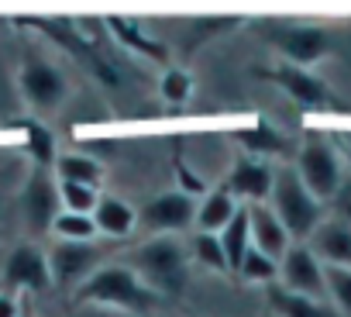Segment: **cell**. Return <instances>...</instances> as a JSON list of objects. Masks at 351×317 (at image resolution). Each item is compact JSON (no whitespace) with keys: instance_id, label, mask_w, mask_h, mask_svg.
Segmentation results:
<instances>
[{"instance_id":"obj_1","label":"cell","mask_w":351,"mask_h":317,"mask_svg":"<svg viewBox=\"0 0 351 317\" xmlns=\"http://www.w3.org/2000/svg\"><path fill=\"white\" fill-rule=\"evenodd\" d=\"M155 296H176L186 290L190 279V255L176 235H152L141 242L124 262Z\"/></svg>"},{"instance_id":"obj_2","label":"cell","mask_w":351,"mask_h":317,"mask_svg":"<svg viewBox=\"0 0 351 317\" xmlns=\"http://www.w3.org/2000/svg\"><path fill=\"white\" fill-rule=\"evenodd\" d=\"M162 296H155L128 266H100L80 290H76V303H93V307H110V310H124V314H148Z\"/></svg>"},{"instance_id":"obj_3","label":"cell","mask_w":351,"mask_h":317,"mask_svg":"<svg viewBox=\"0 0 351 317\" xmlns=\"http://www.w3.org/2000/svg\"><path fill=\"white\" fill-rule=\"evenodd\" d=\"M265 204L282 221V228L293 238V245H306V238L324 221V204L303 187L300 173L289 169V166L276 169V183H272V193H269Z\"/></svg>"},{"instance_id":"obj_4","label":"cell","mask_w":351,"mask_h":317,"mask_svg":"<svg viewBox=\"0 0 351 317\" xmlns=\"http://www.w3.org/2000/svg\"><path fill=\"white\" fill-rule=\"evenodd\" d=\"M296 173L303 180V187L324 204L330 200L337 190H341V158L334 152L330 141L324 138H310L303 148H300V163H296Z\"/></svg>"},{"instance_id":"obj_5","label":"cell","mask_w":351,"mask_h":317,"mask_svg":"<svg viewBox=\"0 0 351 317\" xmlns=\"http://www.w3.org/2000/svg\"><path fill=\"white\" fill-rule=\"evenodd\" d=\"M197 207L200 200L186 190H176V193H162V197H152L141 214H138V224L152 235H176L190 224H197Z\"/></svg>"},{"instance_id":"obj_6","label":"cell","mask_w":351,"mask_h":317,"mask_svg":"<svg viewBox=\"0 0 351 317\" xmlns=\"http://www.w3.org/2000/svg\"><path fill=\"white\" fill-rule=\"evenodd\" d=\"M279 286L324 303L327 300V279H324V266L317 262V255L306 245H289V252L279 259Z\"/></svg>"},{"instance_id":"obj_7","label":"cell","mask_w":351,"mask_h":317,"mask_svg":"<svg viewBox=\"0 0 351 317\" xmlns=\"http://www.w3.org/2000/svg\"><path fill=\"white\" fill-rule=\"evenodd\" d=\"M18 83H21L25 100H28L35 110H56V107H62V100L69 97V83H66L62 69L52 66V62H45V59H28V62L21 66Z\"/></svg>"},{"instance_id":"obj_8","label":"cell","mask_w":351,"mask_h":317,"mask_svg":"<svg viewBox=\"0 0 351 317\" xmlns=\"http://www.w3.org/2000/svg\"><path fill=\"white\" fill-rule=\"evenodd\" d=\"M100 245L93 242H59L49 252V269H52V283L59 286H83L97 269H100Z\"/></svg>"},{"instance_id":"obj_9","label":"cell","mask_w":351,"mask_h":317,"mask_svg":"<svg viewBox=\"0 0 351 317\" xmlns=\"http://www.w3.org/2000/svg\"><path fill=\"white\" fill-rule=\"evenodd\" d=\"M272 45L282 52V59L289 66L310 69L320 56L330 52V32L317 28V25H286V28L272 32Z\"/></svg>"},{"instance_id":"obj_10","label":"cell","mask_w":351,"mask_h":317,"mask_svg":"<svg viewBox=\"0 0 351 317\" xmlns=\"http://www.w3.org/2000/svg\"><path fill=\"white\" fill-rule=\"evenodd\" d=\"M21 214L28 221L32 231H52L56 218L62 214V200H59V183H52V176L45 169L32 173V180L25 183L21 193Z\"/></svg>"},{"instance_id":"obj_11","label":"cell","mask_w":351,"mask_h":317,"mask_svg":"<svg viewBox=\"0 0 351 317\" xmlns=\"http://www.w3.org/2000/svg\"><path fill=\"white\" fill-rule=\"evenodd\" d=\"M262 76L272 80V83H279V86H282L296 104H303V107H327V104H334L330 86H327L320 76H313L310 69H303V66L282 62V66H276V69H265Z\"/></svg>"},{"instance_id":"obj_12","label":"cell","mask_w":351,"mask_h":317,"mask_svg":"<svg viewBox=\"0 0 351 317\" xmlns=\"http://www.w3.org/2000/svg\"><path fill=\"white\" fill-rule=\"evenodd\" d=\"M306 248L317 255L320 266L351 269V224L341 218H324L317 231L306 238Z\"/></svg>"},{"instance_id":"obj_13","label":"cell","mask_w":351,"mask_h":317,"mask_svg":"<svg viewBox=\"0 0 351 317\" xmlns=\"http://www.w3.org/2000/svg\"><path fill=\"white\" fill-rule=\"evenodd\" d=\"M4 279L18 290H49L52 286V269H49V255L35 245H18L8 255L4 266Z\"/></svg>"},{"instance_id":"obj_14","label":"cell","mask_w":351,"mask_h":317,"mask_svg":"<svg viewBox=\"0 0 351 317\" xmlns=\"http://www.w3.org/2000/svg\"><path fill=\"white\" fill-rule=\"evenodd\" d=\"M272 183H276V169L272 166L258 163V158H238L224 190L234 200L241 197L245 204H265L269 193H272Z\"/></svg>"},{"instance_id":"obj_15","label":"cell","mask_w":351,"mask_h":317,"mask_svg":"<svg viewBox=\"0 0 351 317\" xmlns=\"http://www.w3.org/2000/svg\"><path fill=\"white\" fill-rule=\"evenodd\" d=\"M245 207H248V224H252V248H258L262 255L279 262L289 252V245H293V238L286 235L282 221L272 214L269 204H245Z\"/></svg>"},{"instance_id":"obj_16","label":"cell","mask_w":351,"mask_h":317,"mask_svg":"<svg viewBox=\"0 0 351 317\" xmlns=\"http://www.w3.org/2000/svg\"><path fill=\"white\" fill-rule=\"evenodd\" d=\"M238 211H241V204H238L228 190H214V193H207V197L200 200V207H197V231L221 235Z\"/></svg>"},{"instance_id":"obj_17","label":"cell","mask_w":351,"mask_h":317,"mask_svg":"<svg viewBox=\"0 0 351 317\" xmlns=\"http://www.w3.org/2000/svg\"><path fill=\"white\" fill-rule=\"evenodd\" d=\"M93 224H97V231L107 235V238H124V235L134 231L138 214H134L124 200H117V197H100V204H97V211H93Z\"/></svg>"},{"instance_id":"obj_18","label":"cell","mask_w":351,"mask_h":317,"mask_svg":"<svg viewBox=\"0 0 351 317\" xmlns=\"http://www.w3.org/2000/svg\"><path fill=\"white\" fill-rule=\"evenodd\" d=\"M217 238H221V245H224L228 269L238 272L241 262H245V255H248V248H252V224H248V207H245V204H241V211L231 218V224H228Z\"/></svg>"},{"instance_id":"obj_19","label":"cell","mask_w":351,"mask_h":317,"mask_svg":"<svg viewBox=\"0 0 351 317\" xmlns=\"http://www.w3.org/2000/svg\"><path fill=\"white\" fill-rule=\"evenodd\" d=\"M56 176L59 183H80V187H100L104 169L97 158L83 155V152H66L56 158Z\"/></svg>"},{"instance_id":"obj_20","label":"cell","mask_w":351,"mask_h":317,"mask_svg":"<svg viewBox=\"0 0 351 317\" xmlns=\"http://www.w3.org/2000/svg\"><path fill=\"white\" fill-rule=\"evenodd\" d=\"M269 300H272V307H276L279 317H330L324 303L306 300V296H296V293H289L282 286H272L269 290Z\"/></svg>"},{"instance_id":"obj_21","label":"cell","mask_w":351,"mask_h":317,"mask_svg":"<svg viewBox=\"0 0 351 317\" xmlns=\"http://www.w3.org/2000/svg\"><path fill=\"white\" fill-rule=\"evenodd\" d=\"M25 134H28V152H32V158L38 163V169H49V166H56V158H59L56 134H52L45 124H38V121L25 124Z\"/></svg>"},{"instance_id":"obj_22","label":"cell","mask_w":351,"mask_h":317,"mask_svg":"<svg viewBox=\"0 0 351 317\" xmlns=\"http://www.w3.org/2000/svg\"><path fill=\"white\" fill-rule=\"evenodd\" d=\"M52 231L59 235V242H93V238L100 235L90 214H69V211H62V214L56 218Z\"/></svg>"},{"instance_id":"obj_23","label":"cell","mask_w":351,"mask_h":317,"mask_svg":"<svg viewBox=\"0 0 351 317\" xmlns=\"http://www.w3.org/2000/svg\"><path fill=\"white\" fill-rule=\"evenodd\" d=\"M59 200H62V211H69V214H90L93 218V211L100 204V193H97V187L59 183Z\"/></svg>"},{"instance_id":"obj_24","label":"cell","mask_w":351,"mask_h":317,"mask_svg":"<svg viewBox=\"0 0 351 317\" xmlns=\"http://www.w3.org/2000/svg\"><path fill=\"white\" fill-rule=\"evenodd\" d=\"M324 279H327V300H330L344 317H351V269L324 266Z\"/></svg>"},{"instance_id":"obj_25","label":"cell","mask_w":351,"mask_h":317,"mask_svg":"<svg viewBox=\"0 0 351 317\" xmlns=\"http://www.w3.org/2000/svg\"><path fill=\"white\" fill-rule=\"evenodd\" d=\"M193 255L207 266V269H217V272H231L228 269V255H224V245L217 235H207V231H197L193 238Z\"/></svg>"},{"instance_id":"obj_26","label":"cell","mask_w":351,"mask_h":317,"mask_svg":"<svg viewBox=\"0 0 351 317\" xmlns=\"http://www.w3.org/2000/svg\"><path fill=\"white\" fill-rule=\"evenodd\" d=\"M238 276H241V279H252V283H272V279H279V262H272V259L262 255L258 248H248V255H245Z\"/></svg>"},{"instance_id":"obj_27","label":"cell","mask_w":351,"mask_h":317,"mask_svg":"<svg viewBox=\"0 0 351 317\" xmlns=\"http://www.w3.org/2000/svg\"><path fill=\"white\" fill-rule=\"evenodd\" d=\"M190 93H193V80H190L186 69H169V73L162 76V97H165L169 104H186Z\"/></svg>"},{"instance_id":"obj_28","label":"cell","mask_w":351,"mask_h":317,"mask_svg":"<svg viewBox=\"0 0 351 317\" xmlns=\"http://www.w3.org/2000/svg\"><path fill=\"white\" fill-rule=\"evenodd\" d=\"M107 25H110L114 32H121V42L134 45L138 52H148V56H162V49H158L155 42H148V38H145V35H141V32H138L134 25H128V21H121V18H110Z\"/></svg>"},{"instance_id":"obj_29","label":"cell","mask_w":351,"mask_h":317,"mask_svg":"<svg viewBox=\"0 0 351 317\" xmlns=\"http://www.w3.org/2000/svg\"><path fill=\"white\" fill-rule=\"evenodd\" d=\"M73 317H134V314H124V310H110V307H93V303H76Z\"/></svg>"},{"instance_id":"obj_30","label":"cell","mask_w":351,"mask_h":317,"mask_svg":"<svg viewBox=\"0 0 351 317\" xmlns=\"http://www.w3.org/2000/svg\"><path fill=\"white\" fill-rule=\"evenodd\" d=\"M0 317H18V303L11 296H0Z\"/></svg>"},{"instance_id":"obj_31","label":"cell","mask_w":351,"mask_h":317,"mask_svg":"<svg viewBox=\"0 0 351 317\" xmlns=\"http://www.w3.org/2000/svg\"><path fill=\"white\" fill-rule=\"evenodd\" d=\"M344 141H348V155H351V134H344Z\"/></svg>"}]
</instances>
